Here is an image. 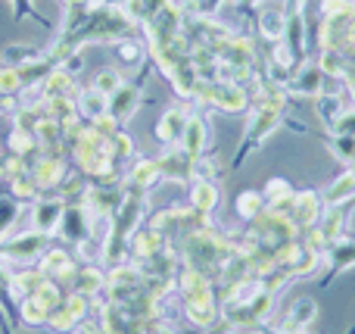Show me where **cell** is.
I'll list each match as a JSON object with an SVG mask.
<instances>
[{"label":"cell","instance_id":"2e32d148","mask_svg":"<svg viewBox=\"0 0 355 334\" xmlns=\"http://www.w3.org/2000/svg\"><path fill=\"white\" fill-rule=\"evenodd\" d=\"M284 334H290V331H284Z\"/></svg>","mask_w":355,"mask_h":334},{"label":"cell","instance_id":"277c9868","mask_svg":"<svg viewBox=\"0 0 355 334\" xmlns=\"http://www.w3.org/2000/svg\"><path fill=\"white\" fill-rule=\"evenodd\" d=\"M293 91L296 94H318L321 91V66L300 69V75L293 78Z\"/></svg>","mask_w":355,"mask_h":334},{"label":"cell","instance_id":"8fae6325","mask_svg":"<svg viewBox=\"0 0 355 334\" xmlns=\"http://www.w3.org/2000/svg\"><path fill=\"white\" fill-rule=\"evenodd\" d=\"M262 31H265L268 37H281V35H284V19H281V12H275V10L265 12V16H262Z\"/></svg>","mask_w":355,"mask_h":334},{"label":"cell","instance_id":"ba28073f","mask_svg":"<svg viewBox=\"0 0 355 334\" xmlns=\"http://www.w3.org/2000/svg\"><path fill=\"white\" fill-rule=\"evenodd\" d=\"M265 194H268V200H271L275 206H281V203H287V200H293V187H290V181H284V178L268 181Z\"/></svg>","mask_w":355,"mask_h":334},{"label":"cell","instance_id":"7a4b0ae2","mask_svg":"<svg viewBox=\"0 0 355 334\" xmlns=\"http://www.w3.org/2000/svg\"><path fill=\"white\" fill-rule=\"evenodd\" d=\"M293 219L302 225V228H312V225L321 222V200L315 197L312 191L293 197Z\"/></svg>","mask_w":355,"mask_h":334},{"label":"cell","instance_id":"3957f363","mask_svg":"<svg viewBox=\"0 0 355 334\" xmlns=\"http://www.w3.org/2000/svg\"><path fill=\"white\" fill-rule=\"evenodd\" d=\"M349 197H355V166H352V169H346L343 178L334 181L331 194H327V203L337 206V203H343V200H349Z\"/></svg>","mask_w":355,"mask_h":334},{"label":"cell","instance_id":"8992f818","mask_svg":"<svg viewBox=\"0 0 355 334\" xmlns=\"http://www.w3.org/2000/svg\"><path fill=\"white\" fill-rule=\"evenodd\" d=\"M331 262H334V269H349L355 262V244L352 241H334L331 244Z\"/></svg>","mask_w":355,"mask_h":334},{"label":"cell","instance_id":"9c48e42d","mask_svg":"<svg viewBox=\"0 0 355 334\" xmlns=\"http://www.w3.org/2000/svg\"><path fill=\"white\" fill-rule=\"evenodd\" d=\"M193 203L200 206L202 212H209L212 210L215 203H218V194H215V187L209 185V181H200V185H196V194H193Z\"/></svg>","mask_w":355,"mask_h":334},{"label":"cell","instance_id":"5bb4252c","mask_svg":"<svg viewBox=\"0 0 355 334\" xmlns=\"http://www.w3.org/2000/svg\"><path fill=\"white\" fill-rule=\"evenodd\" d=\"M349 44L355 47V25H352V31H349Z\"/></svg>","mask_w":355,"mask_h":334},{"label":"cell","instance_id":"30bf717a","mask_svg":"<svg viewBox=\"0 0 355 334\" xmlns=\"http://www.w3.org/2000/svg\"><path fill=\"white\" fill-rule=\"evenodd\" d=\"M237 210H240V216H243V219H256L259 212H262V197H259V194H252V191L240 194Z\"/></svg>","mask_w":355,"mask_h":334},{"label":"cell","instance_id":"7c38bea8","mask_svg":"<svg viewBox=\"0 0 355 334\" xmlns=\"http://www.w3.org/2000/svg\"><path fill=\"white\" fill-rule=\"evenodd\" d=\"M321 69H327L331 75H343V56H340L337 50H324V56H321Z\"/></svg>","mask_w":355,"mask_h":334},{"label":"cell","instance_id":"4fadbf2b","mask_svg":"<svg viewBox=\"0 0 355 334\" xmlns=\"http://www.w3.org/2000/svg\"><path fill=\"white\" fill-rule=\"evenodd\" d=\"M97 87H100L103 94L116 91V87H119V75H116V72H103V75L97 78Z\"/></svg>","mask_w":355,"mask_h":334},{"label":"cell","instance_id":"5b68a950","mask_svg":"<svg viewBox=\"0 0 355 334\" xmlns=\"http://www.w3.org/2000/svg\"><path fill=\"white\" fill-rule=\"evenodd\" d=\"M184 150H187V156H196L202 150V137H206V128H202L200 119H190L187 125H184Z\"/></svg>","mask_w":355,"mask_h":334},{"label":"cell","instance_id":"9a60e30c","mask_svg":"<svg viewBox=\"0 0 355 334\" xmlns=\"http://www.w3.org/2000/svg\"><path fill=\"white\" fill-rule=\"evenodd\" d=\"M352 94H355V87H352Z\"/></svg>","mask_w":355,"mask_h":334},{"label":"cell","instance_id":"52a82bcc","mask_svg":"<svg viewBox=\"0 0 355 334\" xmlns=\"http://www.w3.org/2000/svg\"><path fill=\"white\" fill-rule=\"evenodd\" d=\"M184 125H187V122H184V119L178 116V112H168V116L159 122L156 135H159L162 141H175V137H181V135H184Z\"/></svg>","mask_w":355,"mask_h":334},{"label":"cell","instance_id":"6da1fadb","mask_svg":"<svg viewBox=\"0 0 355 334\" xmlns=\"http://www.w3.org/2000/svg\"><path fill=\"white\" fill-rule=\"evenodd\" d=\"M318 319V303L312 297H300L293 306L287 310V319H284V331L290 334H302L309 325Z\"/></svg>","mask_w":355,"mask_h":334}]
</instances>
